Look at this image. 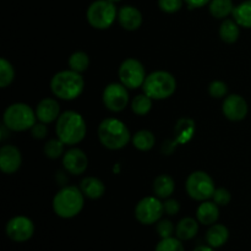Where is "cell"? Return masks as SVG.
<instances>
[{
    "label": "cell",
    "instance_id": "obj_1",
    "mask_svg": "<svg viewBox=\"0 0 251 251\" xmlns=\"http://www.w3.org/2000/svg\"><path fill=\"white\" fill-rule=\"evenodd\" d=\"M87 132V125L82 115L74 110L61 113L55 123V134L59 140L69 146L82 141Z\"/></svg>",
    "mask_w": 251,
    "mask_h": 251
},
{
    "label": "cell",
    "instance_id": "obj_2",
    "mask_svg": "<svg viewBox=\"0 0 251 251\" xmlns=\"http://www.w3.org/2000/svg\"><path fill=\"white\" fill-rule=\"evenodd\" d=\"M85 195L80 188L74 185L64 186L53 199V210L60 218H74L82 211Z\"/></svg>",
    "mask_w": 251,
    "mask_h": 251
},
{
    "label": "cell",
    "instance_id": "obj_3",
    "mask_svg": "<svg viewBox=\"0 0 251 251\" xmlns=\"http://www.w3.org/2000/svg\"><path fill=\"white\" fill-rule=\"evenodd\" d=\"M85 88V81L81 74L74 70L56 73L50 80V90L55 97L64 100H73L80 97Z\"/></svg>",
    "mask_w": 251,
    "mask_h": 251
},
{
    "label": "cell",
    "instance_id": "obj_4",
    "mask_svg": "<svg viewBox=\"0 0 251 251\" xmlns=\"http://www.w3.org/2000/svg\"><path fill=\"white\" fill-rule=\"evenodd\" d=\"M97 134L100 144L112 151L124 149L131 139L126 125L117 118H107L102 120Z\"/></svg>",
    "mask_w": 251,
    "mask_h": 251
},
{
    "label": "cell",
    "instance_id": "obj_5",
    "mask_svg": "<svg viewBox=\"0 0 251 251\" xmlns=\"http://www.w3.org/2000/svg\"><path fill=\"white\" fill-rule=\"evenodd\" d=\"M142 90L152 100H167L176 92V80L168 71H153L146 76Z\"/></svg>",
    "mask_w": 251,
    "mask_h": 251
},
{
    "label": "cell",
    "instance_id": "obj_6",
    "mask_svg": "<svg viewBox=\"0 0 251 251\" xmlns=\"http://www.w3.org/2000/svg\"><path fill=\"white\" fill-rule=\"evenodd\" d=\"M2 123L11 131H26L36 124L37 115L26 103H14L5 109Z\"/></svg>",
    "mask_w": 251,
    "mask_h": 251
},
{
    "label": "cell",
    "instance_id": "obj_7",
    "mask_svg": "<svg viewBox=\"0 0 251 251\" xmlns=\"http://www.w3.org/2000/svg\"><path fill=\"white\" fill-rule=\"evenodd\" d=\"M87 21L93 28L107 29L118 19V10L109 0H95L86 12Z\"/></svg>",
    "mask_w": 251,
    "mask_h": 251
},
{
    "label": "cell",
    "instance_id": "obj_8",
    "mask_svg": "<svg viewBox=\"0 0 251 251\" xmlns=\"http://www.w3.org/2000/svg\"><path fill=\"white\" fill-rule=\"evenodd\" d=\"M185 189L191 199L202 202V201H207L208 199L212 198L216 186L210 174L202 171H196L193 172L186 179Z\"/></svg>",
    "mask_w": 251,
    "mask_h": 251
},
{
    "label": "cell",
    "instance_id": "obj_9",
    "mask_svg": "<svg viewBox=\"0 0 251 251\" xmlns=\"http://www.w3.org/2000/svg\"><path fill=\"white\" fill-rule=\"evenodd\" d=\"M119 80L129 90H136L144 85L146 80V70L141 61L137 59H125L118 70Z\"/></svg>",
    "mask_w": 251,
    "mask_h": 251
},
{
    "label": "cell",
    "instance_id": "obj_10",
    "mask_svg": "<svg viewBox=\"0 0 251 251\" xmlns=\"http://www.w3.org/2000/svg\"><path fill=\"white\" fill-rule=\"evenodd\" d=\"M164 206L157 196H146L137 202L135 207V217L141 225H154L162 218Z\"/></svg>",
    "mask_w": 251,
    "mask_h": 251
},
{
    "label": "cell",
    "instance_id": "obj_11",
    "mask_svg": "<svg viewBox=\"0 0 251 251\" xmlns=\"http://www.w3.org/2000/svg\"><path fill=\"white\" fill-rule=\"evenodd\" d=\"M129 88L125 87L122 82H112L105 86L103 91V104L108 110L113 113H119L124 110L129 104Z\"/></svg>",
    "mask_w": 251,
    "mask_h": 251
},
{
    "label": "cell",
    "instance_id": "obj_12",
    "mask_svg": "<svg viewBox=\"0 0 251 251\" xmlns=\"http://www.w3.org/2000/svg\"><path fill=\"white\" fill-rule=\"evenodd\" d=\"M5 232L12 242L25 243L33 235L34 225L26 216H15L6 223Z\"/></svg>",
    "mask_w": 251,
    "mask_h": 251
},
{
    "label": "cell",
    "instance_id": "obj_13",
    "mask_svg": "<svg viewBox=\"0 0 251 251\" xmlns=\"http://www.w3.org/2000/svg\"><path fill=\"white\" fill-rule=\"evenodd\" d=\"M248 110H249L248 102L240 95H229L223 100V115L232 122H240L245 119Z\"/></svg>",
    "mask_w": 251,
    "mask_h": 251
},
{
    "label": "cell",
    "instance_id": "obj_14",
    "mask_svg": "<svg viewBox=\"0 0 251 251\" xmlns=\"http://www.w3.org/2000/svg\"><path fill=\"white\" fill-rule=\"evenodd\" d=\"M63 166L73 176H81L88 167V158L85 152L77 147L68 150L63 156Z\"/></svg>",
    "mask_w": 251,
    "mask_h": 251
},
{
    "label": "cell",
    "instance_id": "obj_15",
    "mask_svg": "<svg viewBox=\"0 0 251 251\" xmlns=\"http://www.w3.org/2000/svg\"><path fill=\"white\" fill-rule=\"evenodd\" d=\"M22 156L14 145H5L0 149V169L5 174H14L20 169Z\"/></svg>",
    "mask_w": 251,
    "mask_h": 251
},
{
    "label": "cell",
    "instance_id": "obj_16",
    "mask_svg": "<svg viewBox=\"0 0 251 251\" xmlns=\"http://www.w3.org/2000/svg\"><path fill=\"white\" fill-rule=\"evenodd\" d=\"M118 22L126 31H136L142 25V14L137 7L125 5L118 10Z\"/></svg>",
    "mask_w": 251,
    "mask_h": 251
},
{
    "label": "cell",
    "instance_id": "obj_17",
    "mask_svg": "<svg viewBox=\"0 0 251 251\" xmlns=\"http://www.w3.org/2000/svg\"><path fill=\"white\" fill-rule=\"evenodd\" d=\"M34 112H36L38 122L50 124L60 117V105H59L58 100H53V98H44L37 104Z\"/></svg>",
    "mask_w": 251,
    "mask_h": 251
},
{
    "label": "cell",
    "instance_id": "obj_18",
    "mask_svg": "<svg viewBox=\"0 0 251 251\" xmlns=\"http://www.w3.org/2000/svg\"><path fill=\"white\" fill-rule=\"evenodd\" d=\"M220 206L211 201H202L196 210V220L203 226H212L220 218Z\"/></svg>",
    "mask_w": 251,
    "mask_h": 251
},
{
    "label": "cell",
    "instance_id": "obj_19",
    "mask_svg": "<svg viewBox=\"0 0 251 251\" xmlns=\"http://www.w3.org/2000/svg\"><path fill=\"white\" fill-rule=\"evenodd\" d=\"M205 238L207 245H210L213 249H217V248L223 247L228 242V239H229V230H228L226 226L215 223V225L210 226V228L206 232Z\"/></svg>",
    "mask_w": 251,
    "mask_h": 251
},
{
    "label": "cell",
    "instance_id": "obj_20",
    "mask_svg": "<svg viewBox=\"0 0 251 251\" xmlns=\"http://www.w3.org/2000/svg\"><path fill=\"white\" fill-rule=\"evenodd\" d=\"M78 188L81 189L85 198L91 199V200L100 199L105 193V186L103 181L100 179L95 178V176H86V178H83Z\"/></svg>",
    "mask_w": 251,
    "mask_h": 251
},
{
    "label": "cell",
    "instance_id": "obj_21",
    "mask_svg": "<svg viewBox=\"0 0 251 251\" xmlns=\"http://www.w3.org/2000/svg\"><path fill=\"white\" fill-rule=\"evenodd\" d=\"M199 232V221L193 217H185L178 222L176 227V235L181 242L191 240Z\"/></svg>",
    "mask_w": 251,
    "mask_h": 251
},
{
    "label": "cell",
    "instance_id": "obj_22",
    "mask_svg": "<svg viewBox=\"0 0 251 251\" xmlns=\"http://www.w3.org/2000/svg\"><path fill=\"white\" fill-rule=\"evenodd\" d=\"M176 183L173 178L167 174H161L153 181V193L159 199H169L174 193Z\"/></svg>",
    "mask_w": 251,
    "mask_h": 251
},
{
    "label": "cell",
    "instance_id": "obj_23",
    "mask_svg": "<svg viewBox=\"0 0 251 251\" xmlns=\"http://www.w3.org/2000/svg\"><path fill=\"white\" fill-rule=\"evenodd\" d=\"M239 25L230 19H225L220 27V37L225 43L232 44L238 41L240 36Z\"/></svg>",
    "mask_w": 251,
    "mask_h": 251
},
{
    "label": "cell",
    "instance_id": "obj_24",
    "mask_svg": "<svg viewBox=\"0 0 251 251\" xmlns=\"http://www.w3.org/2000/svg\"><path fill=\"white\" fill-rule=\"evenodd\" d=\"M232 16L240 27L251 28V0H245L234 6Z\"/></svg>",
    "mask_w": 251,
    "mask_h": 251
},
{
    "label": "cell",
    "instance_id": "obj_25",
    "mask_svg": "<svg viewBox=\"0 0 251 251\" xmlns=\"http://www.w3.org/2000/svg\"><path fill=\"white\" fill-rule=\"evenodd\" d=\"M208 10L215 19L225 20L226 17L232 15L234 4H233V0H211L208 4Z\"/></svg>",
    "mask_w": 251,
    "mask_h": 251
},
{
    "label": "cell",
    "instance_id": "obj_26",
    "mask_svg": "<svg viewBox=\"0 0 251 251\" xmlns=\"http://www.w3.org/2000/svg\"><path fill=\"white\" fill-rule=\"evenodd\" d=\"M154 144H156V139L150 130H139L132 136V145L139 151H150L153 149Z\"/></svg>",
    "mask_w": 251,
    "mask_h": 251
},
{
    "label": "cell",
    "instance_id": "obj_27",
    "mask_svg": "<svg viewBox=\"0 0 251 251\" xmlns=\"http://www.w3.org/2000/svg\"><path fill=\"white\" fill-rule=\"evenodd\" d=\"M69 68L70 70L76 71L78 74L85 73L90 66V56L85 51H75L69 58Z\"/></svg>",
    "mask_w": 251,
    "mask_h": 251
},
{
    "label": "cell",
    "instance_id": "obj_28",
    "mask_svg": "<svg viewBox=\"0 0 251 251\" xmlns=\"http://www.w3.org/2000/svg\"><path fill=\"white\" fill-rule=\"evenodd\" d=\"M131 109L135 114L141 115V117L149 114L150 110L152 109V98H150L145 93L135 96L134 100H131Z\"/></svg>",
    "mask_w": 251,
    "mask_h": 251
},
{
    "label": "cell",
    "instance_id": "obj_29",
    "mask_svg": "<svg viewBox=\"0 0 251 251\" xmlns=\"http://www.w3.org/2000/svg\"><path fill=\"white\" fill-rule=\"evenodd\" d=\"M15 78V70L12 64L5 58L0 59V87L6 88Z\"/></svg>",
    "mask_w": 251,
    "mask_h": 251
},
{
    "label": "cell",
    "instance_id": "obj_30",
    "mask_svg": "<svg viewBox=\"0 0 251 251\" xmlns=\"http://www.w3.org/2000/svg\"><path fill=\"white\" fill-rule=\"evenodd\" d=\"M64 144L61 140L59 139H51L46 142L44 145V154L50 159H56L59 157L64 156Z\"/></svg>",
    "mask_w": 251,
    "mask_h": 251
},
{
    "label": "cell",
    "instance_id": "obj_31",
    "mask_svg": "<svg viewBox=\"0 0 251 251\" xmlns=\"http://www.w3.org/2000/svg\"><path fill=\"white\" fill-rule=\"evenodd\" d=\"M154 251H185V249H184V245L180 239L171 237L159 240Z\"/></svg>",
    "mask_w": 251,
    "mask_h": 251
},
{
    "label": "cell",
    "instance_id": "obj_32",
    "mask_svg": "<svg viewBox=\"0 0 251 251\" xmlns=\"http://www.w3.org/2000/svg\"><path fill=\"white\" fill-rule=\"evenodd\" d=\"M156 232L157 234L159 235L161 239H164V238H171L173 237V234L176 233V227H174L172 221L159 220L158 222H157Z\"/></svg>",
    "mask_w": 251,
    "mask_h": 251
},
{
    "label": "cell",
    "instance_id": "obj_33",
    "mask_svg": "<svg viewBox=\"0 0 251 251\" xmlns=\"http://www.w3.org/2000/svg\"><path fill=\"white\" fill-rule=\"evenodd\" d=\"M208 93L212 98H223L227 96L228 93V86L227 83L223 82L221 80L212 81L208 86Z\"/></svg>",
    "mask_w": 251,
    "mask_h": 251
},
{
    "label": "cell",
    "instance_id": "obj_34",
    "mask_svg": "<svg viewBox=\"0 0 251 251\" xmlns=\"http://www.w3.org/2000/svg\"><path fill=\"white\" fill-rule=\"evenodd\" d=\"M184 0H158V7L166 14H174L183 7Z\"/></svg>",
    "mask_w": 251,
    "mask_h": 251
},
{
    "label": "cell",
    "instance_id": "obj_35",
    "mask_svg": "<svg viewBox=\"0 0 251 251\" xmlns=\"http://www.w3.org/2000/svg\"><path fill=\"white\" fill-rule=\"evenodd\" d=\"M212 199L213 202L217 203L218 206H227L230 202L232 195H230L229 190H227L226 188H218L213 193Z\"/></svg>",
    "mask_w": 251,
    "mask_h": 251
},
{
    "label": "cell",
    "instance_id": "obj_36",
    "mask_svg": "<svg viewBox=\"0 0 251 251\" xmlns=\"http://www.w3.org/2000/svg\"><path fill=\"white\" fill-rule=\"evenodd\" d=\"M164 213L168 216H176L180 211V203L176 199H166V202H163Z\"/></svg>",
    "mask_w": 251,
    "mask_h": 251
},
{
    "label": "cell",
    "instance_id": "obj_37",
    "mask_svg": "<svg viewBox=\"0 0 251 251\" xmlns=\"http://www.w3.org/2000/svg\"><path fill=\"white\" fill-rule=\"evenodd\" d=\"M31 134L32 136L37 140L44 139V137L47 136V134H48V127H47V124H44V123H41V122L36 123V124L32 126Z\"/></svg>",
    "mask_w": 251,
    "mask_h": 251
},
{
    "label": "cell",
    "instance_id": "obj_38",
    "mask_svg": "<svg viewBox=\"0 0 251 251\" xmlns=\"http://www.w3.org/2000/svg\"><path fill=\"white\" fill-rule=\"evenodd\" d=\"M184 1L186 2L189 9H200V7H203L207 4H210L211 0H184Z\"/></svg>",
    "mask_w": 251,
    "mask_h": 251
},
{
    "label": "cell",
    "instance_id": "obj_39",
    "mask_svg": "<svg viewBox=\"0 0 251 251\" xmlns=\"http://www.w3.org/2000/svg\"><path fill=\"white\" fill-rule=\"evenodd\" d=\"M193 251H216V250L213 249V248H211L210 245H200V247H198Z\"/></svg>",
    "mask_w": 251,
    "mask_h": 251
},
{
    "label": "cell",
    "instance_id": "obj_40",
    "mask_svg": "<svg viewBox=\"0 0 251 251\" xmlns=\"http://www.w3.org/2000/svg\"><path fill=\"white\" fill-rule=\"evenodd\" d=\"M109 1H112V2H114V4H117V2L122 1V0H109Z\"/></svg>",
    "mask_w": 251,
    "mask_h": 251
}]
</instances>
